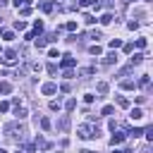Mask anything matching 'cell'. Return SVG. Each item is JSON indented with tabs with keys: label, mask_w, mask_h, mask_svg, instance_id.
Segmentation results:
<instances>
[{
	"label": "cell",
	"mask_w": 153,
	"mask_h": 153,
	"mask_svg": "<svg viewBox=\"0 0 153 153\" xmlns=\"http://www.w3.org/2000/svg\"><path fill=\"white\" fill-rule=\"evenodd\" d=\"M96 88H98V93H103V96H105L110 86H108V81H98V84H96Z\"/></svg>",
	"instance_id": "12"
},
{
	"label": "cell",
	"mask_w": 153,
	"mask_h": 153,
	"mask_svg": "<svg viewBox=\"0 0 153 153\" xmlns=\"http://www.w3.org/2000/svg\"><path fill=\"white\" fill-rule=\"evenodd\" d=\"M141 134H143V129H141V127H134V129H129V136H134V139H139Z\"/></svg>",
	"instance_id": "18"
},
{
	"label": "cell",
	"mask_w": 153,
	"mask_h": 153,
	"mask_svg": "<svg viewBox=\"0 0 153 153\" xmlns=\"http://www.w3.org/2000/svg\"><path fill=\"white\" fill-rule=\"evenodd\" d=\"M7 110H10V103L2 100V103H0V112H7Z\"/></svg>",
	"instance_id": "35"
},
{
	"label": "cell",
	"mask_w": 153,
	"mask_h": 153,
	"mask_svg": "<svg viewBox=\"0 0 153 153\" xmlns=\"http://www.w3.org/2000/svg\"><path fill=\"white\" fill-rule=\"evenodd\" d=\"M31 0H14V7H29Z\"/></svg>",
	"instance_id": "25"
},
{
	"label": "cell",
	"mask_w": 153,
	"mask_h": 153,
	"mask_svg": "<svg viewBox=\"0 0 153 153\" xmlns=\"http://www.w3.org/2000/svg\"><path fill=\"white\" fill-rule=\"evenodd\" d=\"M65 108H67V112H72V110L76 108V100H74V98H69V100L65 103Z\"/></svg>",
	"instance_id": "21"
},
{
	"label": "cell",
	"mask_w": 153,
	"mask_h": 153,
	"mask_svg": "<svg viewBox=\"0 0 153 153\" xmlns=\"http://www.w3.org/2000/svg\"><path fill=\"white\" fill-rule=\"evenodd\" d=\"M120 86H122L124 91H131V88H136V81H131V79H124V81H122Z\"/></svg>",
	"instance_id": "11"
},
{
	"label": "cell",
	"mask_w": 153,
	"mask_h": 153,
	"mask_svg": "<svg viewBox=\"0 0 153 153\" xmlns=\"http://www.w3.org/2000/svg\"><path fill=\"white\" fill-rule=\"evenodd\" d=\"M65 29H67V31H76V22H67Z\"/></svg>",
	"instance_id": "30"
},
{
	"label": "cell",
	"mask_w": 153,
	"mask_h": 153,
	"mask_svg": "<svg viewBox=\"0 0 153 153\" xmlns=\"http://www.w3.org/2000/svg\"><path fill=\"white\" fill-rule=\"evenodd\" d=\"M88 5H93V0H79V7H88Z\"/></svg>",
	"instance_id": "39"
},
{
	"label": "cell",
	"mask_w": 153,
	"mask_h": 153,
	"mask_svg": "<svg viewBox=\"0 0 153 153\" xmlns=\"http://www.w3.org/2000/svg\"><path fill=\"white\" fill-rule=\"evenodd\" d=\"M55 127H57V129H60V131H67V129H69V117H67V115H65V117H60V120H57V124H55Z\"/></svg>",
	"instance_id": "5"
},
{
	"label": "cell",
	"mask_w": 153,
	"mask_h": 153,
	"mask_svg": "<svg viewBox=\"0 0 153 153\" xmlns=\"http://www.w3.org/2000/svg\"><path fill=\"white\" fill-rule=\"evenodd\" d=\"M41 29H43V22H36V24H33V33H38Z\"/></svg>",
	"instance_id": "37"
},
{
	"label": "cell",
	"mask_w": 153,
	"mask_h": 153,
	"mask_svg": "<svg viewBox=\"0 0 153 153\" xmlns=\"http://www.w3.org/2000/svg\"><path fill=\"white\" fill-rule=\"evenodd\" d=\"M17 153H24V151H22V148H19V151H17Z\"/></svg>",
	"instance_id": "45"
},
{
	"label": "cell",
	"mask_w": 153,
	"mask_h": 153,
	"mask_svg": "<svg viewBox=\"0 0 153 153\" xmlns=\"http://www.w3.org/2000/svg\"><path fill=\"white\" fill-rule=\"evenodd\" d=\"M14 29H17V31H24V29H26V24H24L22 19H17V22H14Z\"/></svg>",
	"instance_id": "26"
},
{
	"label": "cell",
	"mask_w": 153,
	"mask_h": 153,
	"mask_svg": "<svg viewBox=\"0 0 153 153\" xmlns=\"http://www.w3.org/2000/svg\"><path fill=\"white\" fill-rule=\"evenodd\" d=\"M41 127H43V129L48 131V129H50L53 124H50V120H48V117H41Z\"/></svg>",
	"instance_id": "24"
},
{
	"label": "cell",
	"mask_w": 153,
	"mask_h": 153,
	"mask_svg": "<svg viewBox=\"0 0 153 153\" xmlns=\"http://www.w3.org/2000/svg\"><path fill=\"white\" fill-rule=\"evenodd\" d=\"M112 19H115V17H112V14H110V12H105V14H103V17H100V19H98V22H100V24H103V26H105V24H110V22H112Z\"/></svg>",
	"instance_id": "13"
},
{
	"label": "cell",
	"mask_w": 153,
	"mask_h": 153,
	"mask_svg": "<svg viewBox=\"0 0 153 153\" xmlns=\"http://www.w3.org/2000/svg\"><path fill=\"white\" fill-rule=\"evenodd\" d=\"M124 136H127V134H122V131H115V134H112V139H110V143H112V148H115V146H120V143L124 141Z\"/></svg>",
	"instance_id": "6"
},
{
	"label": "cell",
	"mask_w": 153,
	"mask_h": 153,
	"mask_svg": "<svg viewBox=\"0 0 153 153\" xmlns=\"http://www.w3.org/2000/svg\"><path fill=\"white\" fill-rule=\"evenodd\" d=\"M93 72H96V67H84V69H79V74H81V76H91Z\"/></svg>",
	"instance_id": "17"
},
{
	"label": "cell",
	"mask_w": 153,
	"mask_h": 153,
	"mask_svg": "<svg viewBox=\"0 0 153 153\" xmlns=\"http://www.w3.org/2000/svg\"><path fill=\"white\" fill-rule=\"evenodd\" d=\"M139 62H143V55H141V53H131V67L139 65Z\"/></svg>",
	"instance_id": "15"
},
{
	"label": "cell",
	"mask_w": 153,
	"mask_h": 153,
	"mask_svg": "<svg viewBox=\"0 0 153 153\" xmlns=\"http://www.w3.org/2000/svg\"><path fill=\"white\" fill-rule=\"evenodd\" d=\"M74 65H76V60H74L72 55H65V57H62V67H65V69H69V67H74Z\"/></svg>",
	"instance_id": "7"
},
{
	"label": "cell",
	"mask_w": 153,
	"mask_h": 153,
	"mask_svg": "<svg viewBox=\"0 0 153 153\" xmlns=\"http://www.w3.org/2000/svg\"><path fill=\"white\" fill-rule=\"evenodd\" d=\"M112 62H117V53H108L103 57V65H112Z\"/></svg>",
	"instance_id": "10"
},
{
	"label": "cell",
	"mask_w": 153,
	"mask_h": 153,
	"mask_svg": "<svg viewBox=\"0 0 153 153\" xmlns=\"http://www.w3.org/2000/svg\"><path fill=\"white\" fill-rule=\"evenodd\" d=\"M143 134H146V139H148V141H153V127H146V129H143Z\"/></svg>",
	"instance_id": "29"
},
{
	"label": "cell",
	"mask_w": 153,
	"mask_h": 153,
	"mask_svg": "<svg viewBox=\"0 0 153 153\" xmlns=\"http://www.w3.org/2000/svg\"><path fill=\"white\" fill-rule=\"evenodd\" d=\"M79 153H93V151H88V148H84V151H79Z\"/></svg>",
	"instance_id": "43"
},
{
	"label": "cell",
	"mask_w": 153,
	"mask_h": 153,
	"mask_svg": "<svg viewBox=\"0 0 153 153\" xmlns=\"http://www.w3.org/2000/svg\"><path fill=\"white\" fill-rule=\"evenodd\" d=\"M112 153H124V151H120V148H112Z\"/></svg>",
	"instance_id": "42"
},
{
	"label": "cell",
	"mask_w": 153,
	"mask_h": 153,
	"mask_svg": "<svg viewBox=\"0 0 153 153\" xmlns=\"http://www.w3.org/2000/svg\"><path fill=\"white\" fill-rule=\"evenodd\" d=\"M14 115H17V117H19V120H24V117H26V115H29V110H26V108H24V105H14Z\"/></svg>",
	"instance_id": "8"
},
{
	"label": "cell",
	"mask_w": 153,
	"mask_h": 153,
	"mask_svg": "<svg viewBox=\"0 0 153 153\" xmlns=\"http://www.w3.org/2000/svg\"><path fill=\"white\" fill-rule=\"evenodd\" d=\"M127 2H134V0H127Z\"/></svg>",
	"instance_id": "46"
},
{
	"label": "cell",
	"mask_w": 153,
	"mask_h": 153,
	"mask_svg": "<svg viewBox=\"0 0 153 153\" xmlns=\"http://www.w3.org/2000/svg\"><path fill=\"white\" fill-rule=\"evenodd\" d=\"M141 117H143V110H141V108H134V110L129 112V120H134V122H139Z\"/></svg>",
	"instance_id": "9"
},
{
	"label": "cell",
	"mask_w": 153,
	"mask_h": 153,
	"mask_svg": "<svg viewBox=\"0 0 153 153\" xmlns=\"http://www.w3.org/2000/svg\"><path fill=\"white\" fill-rule=\"evenodd\" d=\"M0 153H7V151H5V148H0Z\"/></svg>",
	"instance_id": "44"
},
{
	"label": "cell",
	"mask_w": 153,
	"mask_h": 153,
	"mask_svg": "<svg viewBox=\"0 0 153 153\" xmlns=\"http://www.w3.org/2000/svg\"><path fill=\"white\" fill-rule=\"evenodd\" d=\"M115 112V105H105L103 110H100V115H112Z\"/></svg>",
	"instance_id": "23"
},
{
	"label": "cell",
	"mask_w": 153,
	"mask_h": 153,
	"mask_svg": "<svg viewBox=\"0 0 153 153\" xmlns=\"http://www.w3.org/2000/svg\"><path fill=\"white\" fill-rule=\"evenodd\" d=\"M45 69H48V74H55V72H57V67H55V62H50V65H48Z\"/></svg>",
	"instance_id": "34"
},
{
	"label": "cell",
	"mask_w": 153,
	"mask_h": 153,
	"mask_svg": "<svg viewBox=\"0 0 153 153\" xmlns=\"http://www.w3.org/2000/svg\"><path fill=\"white\" fill-rule=\"evenodd\" d=\"M146 2H151V0H146Z\"/></svg>",
	"instance_id": "47"
},
{
	"label": "cell",
	"mask_w": 153,
	"mask_h": 153,
	"mask_svg": "<svg viewBox=\"0 0 153 153\" xmlns=\"http://www.w3.org/2000/svg\"><path fill=\"white\" fill-rule=\"evenodd\" d=\"M148 81H151V79H148V74H141V79L136 81V86H148Z\"/></svg>",
	"instance_id": "20"
},
{
	"label": "cell",
	"mask_w": 153,
	"mask_h": 153,
	"mask_svg": "<svg viewBox=\"0 0 153 153\" xmlns=\"http://www.w3.org/2000/svg\"><path fill=\"white\" fill-rule=\"evenodd\" d=\"M48 57H53V60H57V57H60V53H57L55 48H50V50H48Z\"/></svg>",
	"instance_id": "31"
},
{
	"label": "cell",
	"mask_w": 153,
	"mask_h": 153,
	"mask_svg": "<svg viewBox=\"0 0 153 153\" xmlns=\"http://www.w3.org/2000/svg\"><path fill=\"white\" fill-rule=\"evenodd\" d=\"M48 108H50V110H60L62 105H60V100H50V103H48Z\"/></svg>",
	"instance_id": "28"
},
{
	"label": "cell",
	"mask_w": 153,
	"mask_h": 153,
	"mask_svg": "<svg viewBox=\"0 0 153 153\" xmlns=\"http://www.w3.org/2000/svg\"><path fill=\"white\" fill-rule=\"evenodd\" d=\"M127 26H129V29H131V31H136V29H139V22H136V19H134V22H129V24H127Z\"/></svg>",
	"instance_id": "38"
},
{
	"label": "cell",
	"mask_w": 153,
	"mask_h": 153,
	"mask_svg": "<svg viewBox=\"0 0 153 153\" xmlns=\"http://www.w3.org/2000/svg\"><path fill=\"white\" fill-rule=\"evenodd\" d=\"M12 91V84L10 81H0V93H10Z\"/></svg>",
	"instance_id": "16"
},
{
	"label": "cell",
	"mask_w": 153,
	"mask_h": 153,
	"mask_svg": "<svg viewBox=\"0 0 153 153\" xmlns=\"http://www.w3.org/2000/svg\"><path fill=\"white\" fill-rule=\"evenodd\" d=\"M0 36H2L5 41H14V31H0Z\"/></svg>",
	"instance_id": "22"
},
{
	"label": "cell",
	"mask_w": 153,
	"mask_h": 153,
	"mask_svg": "<svg viewBox=\"0 0 153 153\" xmlns=\"http://www.w3.org/2000/svg\"><path fill=\"white\" fill-rule=\"evenodd\" d=\"M43 12H53V2H43Z\"/></svg>",
	"instance_id": "36"
},
{
	"label": "cell",
	"mask_w": 153,
	"mask_h": 153,
	"mask_svg": "<svg viewBox=\"0 0 153 153\" xmlns=\"http://www.w3.org/2000/svg\"><path fill=\"white\" fill-rule=\"evenodd\" d=\"M84 22H86V24H93L96 17H93V14H84Z\"/></svg>",
	"instance_id": "33"
},
{
	"label": "cell",
	"mask_w": 153,
	"mask_h": 153,
	"mask_svg": "<svg viewBox=\"0 0 153 153\" xmlns=\"http://www.w3.org/2000/svg\"><path fill=\"white\" fill-rule=\"evenodd\" d=\"M88 53H91V55H103V48H100L98 43H93V45L88 48Z\"/></svg>",
	"instance_id": "14"
},
{
	"label": "cell",
	"mask_w": 153,
	"mask_h": 153,
	"mask_svg": "<svg viewBox=\"0 0 153 153\" xmlns=\"http://www.w3.org/2000/svg\"><path fill=\"white\" fill-rule=\"evenodd\" d=\"M5 131H7V139H12V141H17V143L24 139V129H22V127H17V124H7V127H5Z\"/></svg>",
	"instance_id": "1"
},
{
	"label": "cell",
	"mask_w": 153,
	"mask_h": 153,
	"mask_svg": "<svg viewBox=\"0 0 153 153\" xmlns=\"http://www.w3.org/2000/svg\"><path fill=\"white\" fill-rule=\"evenodd\" d=\"M117 105H120V108H129V100H127V98H122V96H120V98H117Z\"/></svg>",
	"instance_id": "27"
},
{
	"label": "cell",
	"mask_w": 153,
	"mask_h": 153,
	"mask_svg": "<svg viewBox=\"0 0 153 153\" xmlns=\"http://www.w3.org/2000/svg\"><path fill=\"white\" fill-rule=\"evenodd\" d=\"M17 62H19V57H17V53H14L12 48L2 53V65H7V67H12V65H17Z\"/></svg>",
	"instance_id": "2"
},
{
	"label": "cell",
	"mask_w": 153,
	"mask_h": 153,
	"mask_svg": "<svg viewBox=\"0 0 153 153\" xmlns=\"http://www.w3.org/2000/svg\"><path fill=\"white\" fill-rule=\"evenodd\" d=\"M84 103H93V93H86L84 96Z\"/></svg>",
	"instance_id": "41"
},
{
	"label": "cell",
	"mask_w": 153,
	"mask_h": 153,
	"mask_svg": "<svg viewBox=\"0 0 153 153\" xmlns=\"http://www.w3.org/2000/svg\"><path fill=\"white\" fill-rule=\"evenodd\" d=\"M41 93H43V96H53V93H57V84H53V81H45V84L41 86Z\"/></svg>",
	"instance_id": "4"
},
{
	"label": "cell",
	"mask_w": 153,
	"mask_h": 153,
	"mask_svg": "<svg viewBox=\"0 0 153 153\" xmlns=\"http://www.w3.org/2000/svg\"><path fill=\"white\" fill-rule=\"evenodd\" d=\"M76 134H79V139H96L93 136V127H88V124H79Z\"/></svg>",
	"instance_id": "3"
},
{
	"label": "cell",
	"mask_w": 153,
	"mask_h": 153,
	"mask_svg": "<svg viewBox=\"0 0 153 153\" xmlns=\"http://www.w3.org/2000/svg\"><path fill=\"white\" fill-rule=\"evenodd\" d=\"M136 48H146V38H139L136 41Z\"/></svg>",
	"instance_id": "40"
},
{
	"label": "cell",
	"mask_w": 153,
	"mask_h": 153,
	"mask_svg": "<svg viewBox=\"0 0 153 153\" xmlns=\"http://www.w3.org/2000/svg\"><path fill=\"white\" fill-rule=\"evenodd\" d=\"M108 45H110L112 50H117V48L122 45V41H120V38H110V43H108Z\"/></svg>",
	"instance_id": "19"
},
{
	"label": "cell",
	"mask_w": 153,
	"mask_h": 153,
	"mask_svg": "<svg viewBox=\"0 0 153 153\" xmlns=\"http://www.w3.org/2000/svg\"><path fill=\"white\" fill-rule=\"evenodd\" d=\"M19 14H22V17H29V14H31V7H22Z\"/></svg>",
	"instance_id": "32"
}]
</instances>
